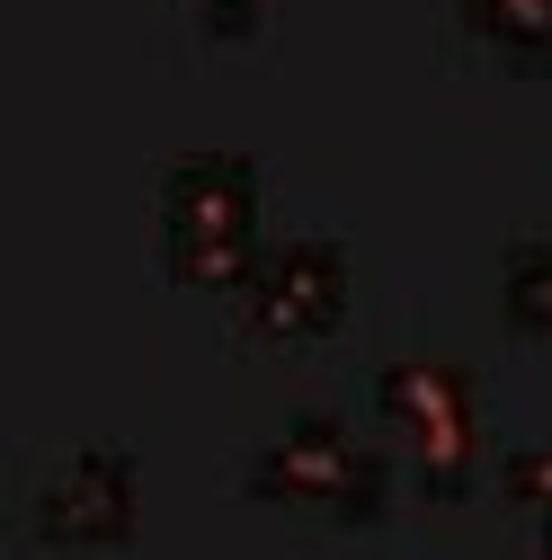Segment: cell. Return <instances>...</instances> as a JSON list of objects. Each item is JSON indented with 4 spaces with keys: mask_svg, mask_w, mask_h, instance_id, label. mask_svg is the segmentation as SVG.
<instances>
[{
    "mask_svg": "<svg viewBox=\"0 0 552 560\" xmlns=\"http://www.w3.org/2000/svg\"><path fill=\"white\" fill-rule=\"evenodd\" d=\"M134 516H143V471L125 445H72L27 489V534L54 551H107L134 534Z\"/></svg>",
    "mask_w": 552,
    "mask_h": 560,
    "instance_id": "cell-5",
    "label": "cell"
},
{
    "mask_svg": "<svg viewBox=\"0 0 552 560\" xmlns=\"http://www.w3.org/2000/svg\"><path fill=\"white\" fill-rule=\"evenodd\" d=\"M250 499H276V508H312V516H338V525H366L383 516L392 499V463L375 436H357L338 409H295L258 454H250Z\"/></svg>",
    "mask_w": 552,
    "mask_h": 560,
    "instance_id": "cell-2",
    "label": "cell"
},
{
    "mask_svg": "<svg viewBox=\"0 0 552 560\" xmlns=\"http://www.w3.org/2000/svg\"><path fill=\"white\" fill-rule=\"evenodd\" d=\"M534 551H543V560H552V508H543V516H534Z\"/></svg>",
    "mask_w": 552,
    "mask_h": 560,
    "instance_id": "cell-10",
    "label": "cell"
},
{
    "mask_svg": "<svg viewBox=\"0 0 552 560\" xmlns=\"http://www.w3.org/2000/svg\"><path fill=\"white\" fill-rule=\"evenodd\" d=\"M499 303H508V320H517V329L552 338V232L508 241V258H499Z\"/></svg>",
    "mask_w": 552,
    "mask_h": 560,
    "instance_id": "cell-7",
    "label": "cell"
},
{
    "mask_svg": "<svg viewBox=\"0 0 552 560\" xmlns=\"http://www.w3.org/2000/svg\"><path fill=\"white\" fill-rule=\"evenodd\" d=\"M375 409L383 428L419 454V480L428 489H463L472 480V454H481V392L463 365L446 357H392L375 374Z\"/></svg>",
    "mask_w": 552,
    "mask_h": 560,
    "instance_id": "cell-4",
    "label": "cell"
},
{
    "mask_svg": "<svg viewBox=\"0 0 552 560\" xmlns=\"http://www.w3.org/2000/svg\"><path fill=\"white\" fill-rule=\"evenodd\" d=\"M499 489H508L526 516H543V508H552V445H517V454L499 463Z\"/></svg>",
    "mask_w": 552,
    "mask_h": 560,
    "instance_id": "cell-8",
    "label": "cell"
},
{
    "mask_svg": "<svg viewBox=\"0 0 552 560\" xmlns=\"http://www.w3.org/2000/svg\"><path fill=\"white\" fill-rule=\"evenodd\" d=\"M187 10L215 27V36H250L258 27V0H187Z\"/></svg>",
    "mask_w": 552,
    "mask_h": 560,
    "instance_id": "cell-9",
    "label": "cell"
},
{
    "mask_svg": "<svg viewBox=\"0 0 552 560\" xmlns=\"http://www.w3.org/2000/svg\"><path fill=\"white\" fill-rule=\"evenodd\" d=\"M455 19L472 45H491L499 62H552V0H455Z\"/></svg>",
    "mask_w": 552,
    "mask_h": 560,
    "instance_id": "cell-6",
    "label": "cell"
},
{
    "mask_svg": "<svg viewBox=\"0 0 552 560\" xmlns=\"http://www.w3.org/2000/svg\"><path fill=\"white\" fill-rule=\"evenodd\" d=\"M152 214H161V258L179 285H241V267L258 258V161L250 152H170L161 187H152Z\"/></svg>",
    "mask_w": 552,
    "mask_h": 560,
    "instance_id": "cell-1",
    "label": "cell"
},
{
    "mask_svg": "<svg viewBox=\"0 0 552 560\" xmlns=\"http://www.w3.org/2000/svg\"><path fill=\"white\" fill-rule=\"evenodd\" d=\"M348 285H357L348 249H338L330 232H286V241H258V258L241 267V285H232V312L267 347H303V338L338 329Z\"/></svg>",
    "mask_w": 552,
    "mask_h": 560,
    "instance_id": "cell-3",
    "label": "cell"
}]
</instances>
